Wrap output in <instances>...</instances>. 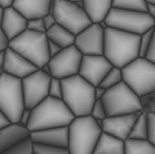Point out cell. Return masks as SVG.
<instances>
[{
    "label": "cell",
    "instance_id": "1",
    "mask_svg": "<svg viewBox=\"0 0 155 154\" xmlns=\"http://www.w3.org/2000/svg\"><path fill=\"white\" fill-rule=\"evenodd\" d=\"M139 39L140 35L107 26L103 55L113 66L122 69L139 57Z\"/></svg>",
    "mask_w": 155,
    "mask_h": 154
},
{
    "label": "cell",
    "instance_id": "2",
    "mask_svg": "<svg viewBox=\"0 0 155 154\" xmlns=\"http://www.w3.org/2000/svg\"><path fill=\"white\" fill-rule=\"evenodd\" d=\"M74 117L64 99H55L48 95L32 108L28 128L32 132L54 127L69 126Z\"/></svg>",
    "mask_w": 155,
    "mask_h": 154
},
{
    "label": "cell",
    "instance_id": "3",
    "mask_svg": "<svg viewBox=\"0 0 155 154\" xmlns=\"http://www.w3.org/2000/svg\"><path fill=\"white\" fill-rule=\"evenodd\" d=\"M102 131V120H97L91 115L74 117L68 126L69 153H93Z\"/></svg>",
    "mask_w": 155,
    "mask_h": 154
},
{
    "label": "cell",
    "instance_id": "4",
    "mask_svg": "<svg viewBox=\"0 0 155 154\" xmlns=\"http://www.w3.org/2000/svg\"><path fill=\"white\" fill-rule=\"evenodd\" d=\"M62 99L72 114L78 116L90 115L95 103V86L92 85L80 74L61 80Z\"/></svg>",
    "mask_w": 155,
    "mask_h": 154
},
{
    "label": "cell",
    "instance_id": "5",
    "mask_svg": "<svg viewBox=\"0 0 155 154\" xmlns=\"http://www.w3.org/2000/svg\"><path fill=\"white\" fill-rule=\"evenodd\" d=\"M9 47L28 59L37 68H42L50 59L46 33L34 32L26 28L10 41Z\"/></svg>",
    "mask_w": 155,
    "mask_h": 154
},
{
    "label": "cell",
    "instance_id": "6",
    "mask_svg": "<svg viewBox=\"0 0 155 154\" xmlns=\"http://www.w3.org/2000/svg\"><path fill=\"white\" fill-rule=\"evenodd\" d=\"M101 99L107 116L140 113L143 110L140 96L137 95L136 92L125 81L107 89Z\"/></svg>",
    "mask_w": 155,
    "mask_h": 154
},
{
    "label": "cell",
    "instance_id": "7",
    "mask_svg": "<svg viewBox=\"0 0 155 154\" xmlns=\"http://www.w3.org/2000/svg\"><path fill=\"white\" fill-rule=\"evenodd\" d=\"M121 71L122 80L140 97L155 91V63L145 57L139 56Z\"/></svg>",
    "mask_w": 155,
    "mask_h": 154
},
{
    "label": "cell",
    "instance_id": "8",
    "mask_svg": "<svg viewBox=\"0 0 155 154\" xmlns=\"http://www.w3.org/2000/svg\"><path fill=\"white\" fill-rule=\"evenodd\" d=\"M24 108L22 79L2 72L0 75V109L11 122H19Z\"/></svg>",
    "mask_w": 155,
    "mask_h": 154
},
{
    "label": "cell",
    "instance_id": "9",
    "mask_svg": "<svg viewBox=\"0 0 155 154\" xmlns=\"http://www.w3.org/2000/svg\"><path fill=\"white\" fill-rule=\"evenodd\" d=\"M104 21L109 28L130 32L137 35H141L145 31L155 26L154 19L147 11L118 8H111Z\"/></svg>",
    "mask_w": 155,
    "mask_h": 154
},
{
    "label": "cell",
    "instance_id": "10",
    "mask_svg": "<svg viewBox=\"0 0 155 154\" xmlns=\"http://www.w3.org/2000/svg\"><path fill=\"white\" fill-rule=\"evenodd\" d=\"M50 12L55 15L58 24L62 25L74 35L79 34L92 23L83 7L72 1L54 0Z\"/></svg>",
    "mask_w": 155,
    "mask_h": 154
},
{
    "label": "cell",
    "instance_id": "11",
    "mask_svg": "<svg viewBox=\"0 0 155 154\" xmlns=\"http://www.w3.org/2000/svg\"><path fill=\"white\" fill-rule=\"evenodd\" d=\"M82 52L74 44L64 47L60 52L50 57L48 66L50 68V75L60 80L79 73L82 61Z\"/></svg>",
    "mask_w": 155,
    "mask_h": 154
},
{
    "label": "cell",
    "instance_id": "12",
    "mask_svg": "<svg viewBox=\"0 0 155 154\" xmlns=\"http://www.w3.org/2000/svg\"><path fill=\"white\" fill-rule=\"evenodd\" d=\"M50 78L51 75L45 73L39 68L23 78L22 89L25 107L32 109L48 96Z\"/></svg>",
    "mask_w": 155,
    "mask_h": 154
},
{
    "label": "cell",
    "instance_id": "13",
    "mask_svg": "<svg viewBox=\"0 0 155 154\" xmlns=\"http://www.w3.org/2000/svg\"><path fill=\"white\" fill-rule=\"evenodd\" d=\"M105 28L100 23L92 22L75 35L74 45L82 55H103Z\"/></svg>",
    "mask_w": 155,
    "mask_h": 154
},
{
    "label": "cell",
    "instance_id": "14",
    "mask_svg": "<svg viewBox=\"0 0 155 154\" xmlns=\"http://www.w3.org/2000/svg\"><path fill=\"white\" fill-rule=\"evenodd\" d=\"M113 63L104 55H83L79 74L89 81L92 85H100L110 69Z\"/></svg>",
    "mask_w": 155,
    "mask_h": 154
},
{
    "label": "cell",
    "instance_id": "15",
    "mask_svg": "<svg viewBox=\"0 0 155 154\" xmlns=\"http://www.w3.org/2000/svg\"><path fill=\"white\" fill-rule=\"evenodd\" d=\"M139 113L107 116L102 120V130L115 137L126 140L129 138L132 126Z\"/></svg>",
    "mask_w": 155,
    "mask_h": 154
},
{
    "label": "cell",
    "instance_id": "16",
    "mask_svg": "<svg viewBox=\"0 0 155 154\" xmlns=\"http://www.w3.org/2000/svg\"><path fill=\"white\" fill-rule=\"evenodd\" d=\"M37 69L38 68L34 63H32L28 59L20 55L19 52H17L12 48L8 47L6 49L5 63L2 67L3 72L11 74L13 77L23 79Z\"/></svg>",
    "mask_w": 155,
    "mask_h": 154
},
{
    "label": "cell",
    "instance_id": "17",
    "mask_svg": "<svg viewBox=\"0 0 155 154\" xmlns=\"http://www.w3.org/2000/svg\"><path fill=\"white\" fill-rule=\"evenodd\" d=\"M31 138L34 142L45 143V144H50V146H59V148L68 149V146H69L68 126L54 127V128L32 131Z\"/></svg>",
    "mask_w": 155,
    "mask_h": 154
},
{
    "label": "cell",
    "instance_id": "18",
    "mask_svg": "<svg viewBox=\"0 0 155 154\" xmlns=\"http://www.w3.org/2000/svg\"><path fill=\"white\" fill-rule=\"evenodd\" d=\"M26 24H28V20L13 7L3 9L0 28H2V31L10 41L20 35L22 32H24L26 30Z\"/></svg>",
    "mask_w": 155,
    "mask_h": 154
},
{
    "label": "cell",
    "instance_id": "19",
    "mask_svg": "<svg viewBox=\"0 0 155 154\" xmlns=\"http://www.w3.org/2000/svg\"><path fill=\"white\" fill-rule=\"evenodd\" d=\"M31 136V131L26 126L20 122H10L0 129V153H6L21 140Z\"/></svg>",
    "mask_w": 155,
    "mask_h": 154
},
{
    "label": "cell",
    "instance_id": "20",
    "mask_svg": "<svg viewBox=\"0 0 155 154\" xmlns=\"http://www.w3.org/2000/svg\"><path fill=\"white\" fill-rule=\"evenodd\" d=\"M54 0H14L13 8L26 20L43 18L50 13Z\"/></svg>",
    "mask_w": 155,
    "mask_h": 154
},
{
    "label": "cell",
    "instance_id": "21",
    "mask_svg": "<svg viewBox=\"0 0 155 154\" xmlns=\"http://www.w3.org/2000/svg\"><path fill=\"white\" fill-rule=\"evenodd\" d=\"M93 153L125 154V140L119 139L105 131H102Z\"/></svg>",
    "mask_w": 155,
    "mask_h": 154
},
{
    "label": "cell",
    "instance_id": "22",
    "mask_svg": "<svg viewBox=\"0 0 155 154\" xmlns=\"http://www.w3.org/2000/svg\"><path fill=\"white\" fill-rule=\"evenodd\" d=\"M83 8L92 22L100 23L113 8V0H83Z\"/></svg>",
    "mask_w": 155,
    "mask_h": 154
},
{
    "label": "cell",
    "instance_id": "23",
    "mask_svg": "<svg viewBox=\"0 0 155 154\" xmlns=\"http://www.w3.org/2000/svg\"><path fill=\"white\" fill-rule=\"evenodd\" d=\"M46 36L49 41L57 43L62 48L73 45L75 39L74 34L71 33L69 30H67L66 28H64L62 25L58 24V23H56L54 26L46 31Z\"/></svg>",
    "mask_w": 155,
    "mask_h": 154
},
{
    "label": "cell",
    "instance_id": "24",
    "mask_svg": "<svg viewBox=\"0 0 155 154\" xmlns=\"http://www.w3.org/2000/svg\"><path fill=\"white\" fill-rule=\"evenodd\" d=\"M155 154V146L149 139L127 138L125 140V154Z\"/></svg>",
    "mask_w": 155,
    "mask_h": 154
},
{
    "label": "cell",
    "instance_id": "25",
    "mask_svg": "<svg viewBox=\"0 0 155 154\" xmlns=\"http://www.w3.org/2000/svg\"><path fill=\"white\" fill-rule=\"evenodd\" d=\"M129 138H136V139H147V112H140L138 114L136 121L132 126Z\"/></svg>",
    "mask_w": 155,
    "mask_h": 154
},
{
    "label": "cell",
    "instance_id": "26",
    "mask_svg": "<svg viewBox=\"0 0 155 154\" xmlns=\"http://www.w3.org/2000/svg\"><path fill=\"white\" fill-rule=\"evenodd\" d=\"M113 8L147 11V1L145 0H113Z\"/></svg>",
    "mask_w": 155,
    "mask_h": 154
},
{
    "label": "cell",
    "instance_id": "27",
    "mask_svg": "<svg viewBox=\"0 0 155 154\" xmlns=\"http://www.w3.org/2000/svg\"><path fill=\"white\" fill-rule=\"evenodd\" d=\"M122 80V71L121 68L113 66V68L106 73V75L104 77V79L102 80V82L100 83V85L104 89H109L111 86L116 85L117 83L121 82Z\"/></svg>",
    "mask_w": 155,
    "mask_h": 154
},
{
    "label": "cell",
    "instance_id": "28",
    "mask_svg": "<svg viewBox=\"0 0 155 154\" xmlns=\"http://www.w3.org/2000/svg\"><path fill=\"white\" fill-rule=\"evenodd\" d=\"M33 140L32 138L28 137L21 140L19 143H17L15 146H13L11 149H9L6 153L8 154H32L34 153L33 149Z\"/></svg>",
    "mask_w": 155,
    "mask_h": 154
},
{
    "label": "cell",
    "instance_id": "29",
    "mask_svg": "<svg viewBox=\"0 0 155 154\" xmlns=\"http://www.w3.org/2000/svg\"><path fill=\"white\" fill-rule=\"evenodd\" d=\"M33 149H34V153L35 154H67V153H69V150H68V149L59 148V146H50V144H45V143H39V142H34Z\"/></svg>",
    "mask_w": 155,
    "mask_h": 154
},
{
    "label": "cell",
    "instance_id": "30",
    "mask_svg": "<svg viewBox=\"0 0 155 154\" xmlns=\"http://www.w3.org/2000/svg\"><path fill=\"white\" fill-rule=\"evenodd\" d=\"M153 32H154V28L145 31L144 33L140 35V39H139V56L140 57H144L147 54L150 45H151V42H152Z\"/></svg>",
    "mask_w": 155,
    "mask_h": 154
},
{
    "label": "cell",
    "instance_id": "31",
    "mask_svg": "<svg viewBox=\"0 0 155 154\" xmlns=\"http://www.w3.org/2000/svg\"><path fill=\"white\" fill-rule=\"evenodd\" d=\"M48 95L55 99H62V84L61 80L58 78L51 77L49 82V88H48Z\"/></svg>",
    "mask_w": 155,
    "mask_h": 154
},
{
    "label": "cell",
    "instance_id": "32",
    "mask_svg": "<svg viewBox=\"0 0 155 154\" xmlns=\"http://www.w3.org/2000/svg\"><path fill=\"white\" fill-rule=\"evenodd\" d=\"M142 109L147 113H155V91L140 97Z\"/></svg>",
    "mask_w": 155,
    "mask_h": 154
},
{
    "label": "cell",
    "instance_id": "33",
    "mask_svg": "<svg viewBox=\"0 0 155 154\" xmlns=\"http://www.w3.org/2000/svg\"><path fill=\"white\" fill-rule=\"evenodd\" d=\"M90 115H91L92 117H94L95 119H97V120H103L104 118L107 117V113H106V109H105V107H104V104H103L102 99H96V101H95Z\"/></svg>",
    "mask_w": 155,
    "mask_h": 154
},
{
    "label": "cell",
    "instance_id": "34",
    "mask_svg": "<svg viewBox=\"0 0 155 154\" xmlns=\"http://www.w3.org/2000/svg\"><path fill=\"white\" fill-rule=\"evenodd\" d=\"M26 28L34 32H41V33H46V28H45L43 18H34V19L28 20Z\"/></svg>",
    "mask_w": 155,
    "mask_h": 154
},
{
    "label": "cell",
    "instance_id": "35",
    "mask_svg": "<svg viewBox=\"0 0 155 154\" xmlns=\"http://www.w3.org/2000/svg\"><path fill=\"white\" fill-rule=\"evenodd\" d=\"M147 139L155 146V113H147Z\"/></svg>",
    "mask_w": 155,
    "mask_h": 154
},
{
    "label": "cell",
    "instance_id": "36",
    "mask_svg": "<svg viewBox=\"0 0 155 154\" xmlns=\"http://www.w3.org/2000/svg\"><path fill=\"white\" fill-rule=\"evenodd\" d=\"M144 57L149 59L150 61L155 63V26H154V32H153V37H152V42H151V45H150L149 49H147V54Z\"/></svg>",
    "mask_w": 155,
    "mask_h": 154
},
{
    "label": "cell",
    "instance_id": "37",
    "mask_svg": "<svg viewBox=\"0 0 155 154\" xmlns=\"http://www.w3.org/2000/svg\"><path fill=\"white\" fill-rule=\"evenodd\" d=\"M43 21H44V24H45V28H46V31H47L48 28H51V26H54V25L57 23L55 15H54L51 12H50V13H47L46 15H44V17H43Z\"/></svg>",
    "mask_w": 155,
    "mask_h": 154
},
{
    "label": "cell",
    "instance_id": "38",
    "mask_svg": "<svg viewBox=\"0 0 155 154\" xmlns=\"http://www.w3.org/2000/svg\"><path fill=\"white\" fill-rule=\"evenodd\" d=\"M61 49H62V47H61L60 45H58L57 43H55V42L48 39V52H49L50 57H54L55 55H57Z\"/></svg>",
    "mask_w": 155,
    "mask_h": 154
},
{
    "label": "cell",
    "instance_id": "39",
    "mask_svg": "<svg viewBox=\"0 0 155 154\" xmlns=\"http://www.w3.org/2000/svg\"><path fill=\"white\" fill-rule=\"evenodd\" d=\"M31 113H32V109H31V108L25 107L24 109H23L22 114H21V117H20V120H19L20 124L23 125V126H26V127H28V121H30Z\"/></svg>",
    "mask_w": 155,
    "mask_h": 154
},
{
    "label": "cell",
    "instance_id": "40",
    "mask_svg": "<svg viewBox=\"0 0 155 154\" xmlns=\"http://www.w3.org/2000/svg\"><path fill=\"white\" fill-rule=\"evenodd\" d=\"M9 43H10V39L7 37V35L2 31V28H0V52L6 50L9 47Z\"/></svg>",
    "mask_w": 155,
    "mask_h": 154
},
{
    "label": "cell",
    "instance_id": "41",
    "mask_svg": "<svg viewBox=\"0 0 155 154\" xmlns=\"http://www.w3.org/2000/svg\"><path fill=\"white\" fill-rule=\"evenodd\" d=\"M10 122H11V121L9 120V118L6 116V114L0 109V129L3 128V127H6L7 125H9Z\"/></svg>",
    "mask_w": 155,
    "mask_h": 154
},
{
    "label": "cell",
    "instance_id": "42",
    "mask_svg": "<svg viewBox=\"0 0 155 154\" xmlns=\"http://www.w3.org/2000/svg\"><path fill=\"white\" fill-rule=\"evenodd\" d=\"M106 92V89L102 88L101 85L95 86V99H101Z\"/></svg>",
    "mask_w": 155,
    "mask_h": 154
},
{
    "label": "cell",
    "instance_id": "43",
    "mask_svg": "<svg viewBox=\"0 0 155 154\" xmlns=\"http://www.w3.org/2000/svg\"><path fill=\"white\" fill-rule=\"evenodd\" d=\"M147 12L154 19L155 18V3H147Z\"/></svg>",
    "mask_w": 155,
    "mask_h": 154
},
{
    "label": "cell",
    "instance_id": "44",
    "mask_svg": "<svg viewBox=\"0 0 155 154\" xmlns=\"http://www.w3.org/2000/svg\"><path fill=\"white\" fill-rule=\"evenodd\" d=\"M14 0H0V7L3 9L13 6Z\"/></svg>",
    "mask_w": 155,
    "mask_h": 154
},
{
    "label": "cell",
    "instance_id": "45",
    "mask_svg": "<svg viewBox=\"0 0 155 154\" xmlns=\"http://www.w3.org/2000/svg\"><path fill=\"white\" fill-rule=\"evenodd\" d=\"M5 57H6V50L0 52V67L2 68L3 63H5Z\"/></svg>",
    "mask_w": 155,
    "mask_h": 154
},
{
    "label": "cell",
    "instance_id": "46",
    "mask_svg": "<svg viewBox=\"0 0 155 154\" xmlns=\"http://www.w3.org/2000/svg\"><path fill=\"white\" fill-rule=\"evenodd\" d=\"M39 69H42V70L45 72V73H47V74H49V75H50V68H49V66H48V63L44 65V66H43L42 68H39Z\"/></svg>",
    "mask_w": 155,
    "mask_h": 154
},
{
    "label": "cell",
    "instance_id": "47",
    "mask_svg": "<svg viewBox=\"0 0 155 154\" xmlns=\"http://www.w3.org/2000/svg\"><path fill=\"white\" fill-rule=\"evenodd\" d=\"M2 14H3V8L0 7V25H1V20H2Z\"/></svg>",
    "mask_w": 155,
    "mask_h": 154
},
{
    "label": "cell",
    "instance_id": "48",
    "mask_svg": "<svg viewBox=\"0 0 155 154\" xmlns=\"http://www.w3.org/2000/svg\"><path fill=\"white\" fill-rule=\"evenodd\" d=\"M147 3H155V0H145Z\"/></svg>",
    "mask_w": 155,
    "mask_h": 154
},
{
    "label": "cell",
    "instance_id": "49",
    "mask_svg": "<svg viewBox=\"0 0 155 154\" xmlns=\"http://www.w3.org/2000/svg\"><path fill=\"white\" fill-rule=\"evenodd\" d=\"M66 1H72V2H78V1H82V0H66Z\"/></svg>",
    "mask_w": 155,
    "mask_h": 154
},
{
    "label": "cell",
    "instance_id": "50",
    "mask_svg": "<svg viewBox=\"0 0 155 154\" xmlns=\"http://www.w3.org/2000/svg\"><path fill=\"white\" fill-rule=\"evenodd\" d=\"M2 72H3L2 68H1V67H0V75H1V74H2Z\"/></svg>",
    "mask_w": 155,
    "mask_h": 154
},
{
    "label": "cell",
    "instance_id": "51",
    "mask_svg": "<svg viewBox=\"0 0 155 154\" xmlns=\"http://www.w3.org/2000/svg\"><path fill=\"white\" fill-rule=\"evenodd\" d=\"M154 22H155V18H154Z\"/></svg>",
    "mask_w": 155,
    "mask_h": 154
}]
</instances>
